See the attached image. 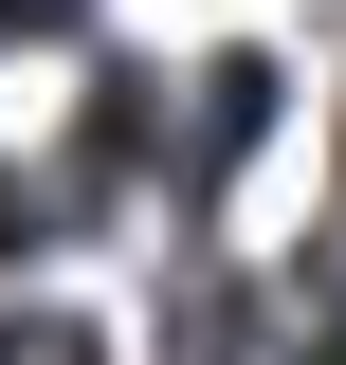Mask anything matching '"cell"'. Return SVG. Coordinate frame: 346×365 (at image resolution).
I'll list each match as a JSON object with an SVG mask.
<instances>
[{"mask_svg": "<svg viewBox=\"0 0 346 365\" xmlns=\"http://www.w3.org/2000/svg\"><path fill=\"white\" fill-rule=\"evenodd\" d=\"M0 37H91V0H0Z\"/></svg>", "mask_w": 346, "mask_h": 365, "instance_id": "7a4b0ae2", "label": "cell"}, {"mask_svg": "<svg viewBox=\"0 0 346 365\" xmlns=\"http://www.w3.org/2000/svg\"><path fill=\"white\" fill-rule=\"evenodd\" d=\"M0 365H91V329H55V311H19V329H0Z\"/></svg>", "mask_w": 346, "mask_h": 365, "instance_id": "6da1fadb", "label": "cell"}]
</instances>
